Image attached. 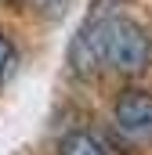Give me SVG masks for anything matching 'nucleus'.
Instances as JSON below:
<instances>
[{
	"instance_id": "nucleus-6",
	"label": "nucleus",
	"mask_w": 152,
	"mask_h": 155,
	"mask_svg": "<svg viewBox=\"0 0 152 155\" xmlns=\"http://www.w3.org/2000/svg\"><path fill=\"white\" fill-rule=\"evenodd\" d=\"M15 69H18V51H15L7 33H0V87L15 76Z\"/></svg>"
},
{
	"instance_id": "nucleus-2",
	"label": "nucleus",
	"mask_w": 152,
	"mask_h": 155,
	"mask_svg": "<svg viewBox=\"0 0 152 155\" xmlns=\"http://www.w3.org/2000/svg\"><path fill=\"white\" fill-rule=\"evenodd\" d=\"M112 116H116V126L130 141H149L152 137V94L138 90V87L119 90V97L112 105Z\"/></svg>"
},
{
	"instance_id": "nucleus-1",
	"label": "nucleus",
	"mask_w": 152,
	"mask_h": 155,
	"mask_svg": "<svg viewBox=\"0 0 152 155\" xmlns=\"http://www.w3.org/2000/svg\"><path fill=\"white\" fill-rule=\"evenodd\" d=\"M83 33L91 40L102 69H112L119 76H141L152 65V36L145 25H138L127 15H87Z\"/></svg>"
},
{
	"instance_id": "nucleus-7",
	"label": "nucleus",
	"mask_w": 152,
	"mask_h": 155,
	"mask_svg": "<svg viewBox=\"0 0 152 155\" xmlns=\"http://www.w3.org/2000/svg\"><path fill=\"white\" fill-rule=\"evenodd\" d=\"M0 7H11V0H0Z\"/></svg>"
},
{
	"instance_id": "nucleus-3",
	"label": "nucleus",
	"mask_w": 152,
	"mask_h": 155,
	"mask_svg": "<svg viewBox=\"0 0 152 155\" xmlns=\"http://www.w3.org/2000/svg\"><path fill=\"white\" fill-rule=\"evenodd\" d=\"M65 61H69V72H73L76 79H94L98 72H102V61H98V54H94L87 33H83V25H80V29L73 33V40H69Z\"/></svg>"
},
{
	"instance_id": "nucleus-4",
	"label": "nucleus",
	"mask_w": 152,
	"mask_h": 155,
	"mask_svg": "<svg viewBox=\"0 0 152 155\" xmlns=\"http://www.w3.org/2000/svg\"><path fill=\"white\" fill-rule=\"evenodd\" d=\"M15 11H26L33 18H43V22H62L65 11L73 7V0H11Z\"/></svg>"
},
{
	"instance_id": "nucleus-5",
	"label": "nucleus",
	"mask_w": 152,
	"mask_h": 155,
	"mask_svg": "<svg viewBox=\"0 0 152 155\" xmlns=\"http://www.w3.org/2000/svg\"><path fill=\"white\" fill-rule=\"evenodd\" d=\"M58 155H105V148L91 137V134H83V130H73V134H65L62 137V144H58Z\"/></svg>"
}]
</instances>
